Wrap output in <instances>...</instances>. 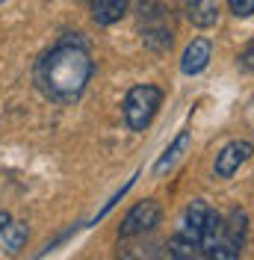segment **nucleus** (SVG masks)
<instances>
[{"instance_id":"nucleus-9","label":"nucleus","mask_w":254,"mask_h":260,"mask_svg":"<svg viewBox=\"0 0 254 260\" xmlns=\"http://www.w3.org/2000/svg\"><path fill=\"white\" fill-rule=\"evenodd\" d=\"M213 59V42L207 39V36H198V39H192L186 50H183V56H180V71L186 74V77H195V74H201L207 65Z\"/></svg>"},{"instance_id":"nucleus-14","label":"nucleus","mask_w":254,"mask_h":260,"mask_svg":"<svg viewBox=\"0 0 254 260\" xmlns=\"http://www.w3.org/2000/svg\"><path fill=\"white\" fill-rule=\"evenodd\" d=\"M27 237H30V228H27V222H9V225H6V231L0 234V243H3V248H6L9 254H18V251L27 245Z\"/></svg>"},{"instance_id":"nucleus-17","label":"nucleus","mask_w":254,"mask_h":260,"mask_svg":"<svg viewBox=\"0 0 254 260\" xmlns=\"http://www.w3.org/2000/svg\"><path fill=\"white\" fill-rule=\"evenodd\" d=\"M9 222H12V216H9L6 210H0V234L6 231V225H9Z\"/></svg>"},{"instance_id":"nucleus-15","label":"nucleus","mask_w":254,"mask_h":260,"mask_svg":"<svg viewBox=\"0 0 254 260\" xmlns=\"http://www.w3.org/2000/svg\"><path fill=\"white\" fill-rule=\"evenodd\" d=\"M237 68H239V71H248V74H254V39H251V42H248L242 50H239Z\"/></svg>"},{"instance_id":"nucleus-7","label":"nucleus","mask_w":254,"mask_h":260,"mask_svg":"<svg viewBox=\"0 0 254 260\" xmlns=\"http://www.w3.org/2000/svg\"><path fill=\"white\" fill-rule=\"evenodd\" d=\"M163 257V243L154 240V234L142 237H118L115 260H160Z\"/></svg>"},{"instance_id":"nucleus-3","label":"nucleus","mask_w":254,"mask_h":260,"mask_svg":"<svg viewBox=\"0 0 254 260\" xmlns=\"http://www.w3.org/2000/svg\"><path fill=\"white\" fill-rule=\"evenodd\" d=\"M160 107H163V89L154 83H139L124 95L121 104V115H124L127 130L133 133H145L151 127V121L157 118Z\"/></svg>"},{"instance_id":"nucleus-16","label":"nucleus","mask_w":254,"mask_h":260,"mask_svg":"<svg viewBox=\"0 0 254 260\" xmlns=\"http://www.w3.org/2000/svg\"><path fill=\"white\" fill-rule=\"evenodd\" d=\"M231 15L234 18H251L254 15V0H228Z\"/></svg>"},{"instance_id":"nucleus-5","label":"nucleus","mask_w":254,"mask_h":260,"mask_svg":"<svg viewBox=\"0 0 254 260\" xmlns=\"http://www.w3.org/2000/svg\"><path fill=\"white\" fill-rule=\"evenodd\" d=\"M160 222H163V207H160V201H154V198L136 201V204L124 213V219H121V225H118V237L154 234Z\"/></svg>"},{"instance_id":"nucleus-10","label":"nucleus","mask_w":254,"mask_h":260,"mask_svg":"<svg viewBox=\"0 0 254 260\" xmlns=\"http://www.w3.org/2000/svg\"><path fill=\"white\" fill-rule=\"evenodd\" d=\"M186 21L198 30H210L219 24V0H183Z\"/></svg>"},{"instance_id":"nucleus-2","label":"nucleus","mask_w":254,"mask_h":260,"mask_svg":"<svg viewBox=\"0 0 254 260\" xmlns=\"http://www.w3.org/2000/svg\"><path fill=\"white\" fill-rule=\"evenodd\" d=\"M245 240H248V213L234 207L225 216L213 210L198 245L204 260H239Z\"/></svg>"},{"instance_id":"nucleus-12","label":"nucleus","mask_w":254,"mask_h":260,"mask_svg":"<svg viewBox=\"0 0 254 260\" xmlns=\"http://www.w3.org/2000/svg\"><path fill=\"white\" fill-rule=\"evenodd\" d=\"M92 21L101 27H112L127 15V0H89Z\"/></svg>"},{"instance_id":"nucleus-8","label":"nucleus","mask_w":254,"mask_h":260,"mask_svg":"<svg viewBox=\"0 0 254 260\" xmlns=\"http://www.w3.org/2000/svg\"><path fill=\"white\" fill-rule=\"evenodd\" d=\"M210 216H213V207L207 204L204 198H192L189 204H186V210H183V219H180L177 234L192 240V243H201V234H204Z\"/></svg>"},{"instance_id":"nucleus-4","label":"nucleus","mask_w":254,"mask_h":260,"mask_svg":"<svg viewBox=\"0 0 254 260\" xmlns=\"http://www.w3.org/2000/svg\"><path fill=\"white\" fill-rule=\"evenodd\" d=\"M139 30L142 45L154 53H166L175 42V27L160 0H139Z\"/></svg>"},{"instance_id":"nucleus-6","label":"nucleus","mask_w":254,"mask_h":260,"mask_svg":"<svg viewBox=\"0 0 254 260\" xmlns=\"http://www.w3.org/2000/svg\"><path fill=\"white\" fill-rule=\"evenodd\" d=\"M251 154H254V145L248 139H231L228 145L219 148V154L213 160V175L219 180H231L245 162L251 160Z\"/></svg>"},{"instance_id":"nucleus-18","label":"nucleus","mask_w":254,"mask_h":260,"mask_svg":"<svg viewBox=\"0 0 254 260\" xmlns=\"http://www.w3.org/2000/svg\"><path fill=\"white\" fill-rule=\"evenodd\" d=\"M0 3H6V0H0Z\"/></svg>"},{"instance_id":"nucleus-11","label":"nucleus","mask_w":254,"mask_h":260,"mask_svg":"<svg viewBox=\"0 0 254 260\" xmlns=\"http://www.w3.org/2000/svg\"><path fill=\"white\" fill-rule=\"evenodd\" d=\"M160 260H204L201 254V245L186 240V237H180V234H172L166 243H163V257Z\"/></svg>"},{"instance_id":"nucleus-13","label":"nucleus","mask_w":254,"mask_h":260,"mask_svg":"<svg viewBox=\"0 0 254 260\" xmlns=\"http://www.w3.org/2000/svg\"><path fill=\"white\" fill-rule=\"evenodd\" d=\"M189 142H192V130H180V133L175 136V142L166 148V151L160 154V160L154 162V175H157V178H160V175H166V172H169L180 157H183V151L189 148Z\"/></svg>"},{"instance_id":"nucleus-1","label":"nucleus","mask_w":254,"mask_h":260,"mask_svg":"<svg viewBox=\"0 0 254 260\" xmlns=\"http://www.w3.org/2000/svg\"><path fill=\"white\" fill-rule=\"evenodd\" d=\"M95 77V59L83 36H62L56 45H50L33 68L36 89L50 104L71 107L86 95L89 83Z\"/></svg>"}]
</instances>
